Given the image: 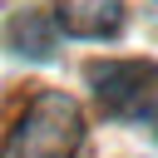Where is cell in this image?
Listing matches in <instances>:
<instances>
[{
  "mask_svg": "<svg viewBox=\"0 0 158 158\" xmlns=\"http://www.w3.org/2000/svg\"><path fill=\"white\" fill-rule=\"evenodd\" d=\"M84 138V114L64 89H40L10 123L0 158H74Z\"/></svg>",
  "mask_w": 158,
  "mask_h": 158,
  "instance_id": "6da1fadb",
  "label": "cell"
},
{
  "mask_svg": "<svg viewBox=\"0 0 158 158\" xmlns=\"http://www.w3.org/2000/svg\"><path fill=\"white\" fill-rule=\"evenodd\" d=\"M84 79L109 118H158V59H89Z\"/></svg>",
  "mask_w": 158,
  "mask_h": 158,
  "instance_id": "7a4b0ae2",
  "label": "cell"
},
{
  "mask_svg": "<svg viewBox=\"0 0 158 158\" xmlns=\"http://www.w3.org/2000/svg\"><path fill=\"white\" fill-rule=\"evenodd\" d=\"M54 30H64L74 40H109L123 30V0H59Z\"/></svg>",
  "mask_w": 158,
  "mask_h": 158,
  "instance_id": "3957f363",
  "label": "cell"
},
{
  "mask_svg": "<svg viewBox=\"0 0 158 158\" xmlns=\"http://www.w3.org/2000/svg\"><path fill=\"white\" fill-rule=\"evenodd\" d=\"M5 44H10L15 54L49 59V54H54V25H49L44 15L25 10V15H15V20H10V30H5Z\"/></svg>",
  "mask_w": 158,
  "mask_h": 158,
  "instance_id": "277c9868",
  "label": "cell"
}]
</instances>
